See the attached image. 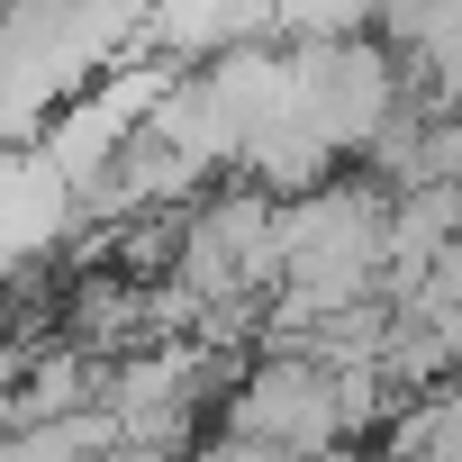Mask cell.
<instances>
[{
    "label": "cell",
    "instance_id": "cell-3",
    "mask_svg": "<svg viewBox=\"0 0 462 462\" xmlns=\"http://www.w3.org/2000/svg\"><path fill=\"white\" fill-rule=\"evenodd\" d=\"M426 291H435V300H462V236L444 245V263H435V282H426Z\"/></svg>",
    "mask_w": 462,
    "mask_h": 462
},
{
    "label": "cell",
    "instance_id": "cell-4",
    "mask_svg": "<svg viewBox=\"0 0 462 462\" xmlns=\"http://www.w3.org/2000/svg\"><path fill=\"white\" fill-rule=\"evenodd\" d=\"M300 462H363V453H336V444H327V453H300Z\"/></svg>",
    "mask_w": 462,
    "mask_h": 462
},
{
    "label": "cell",
    "instance_id": "cell-1",
    "mask_svg": "<svg viewBox=\"0 0 462 462\" xmlns=\"http://www.w3.org/2000/svg\"><path fill=\"white\" fill-rule=\"evenodd\" d=\"M226 435L263 444L273 462H300V453H327L345 435V408H336V372L318 354H263L236 390H226Z\"/></svg>",
    "mask_w": 462,
    "mask_h": 462
},
{
    "label": "cell",
    "instance_id": "cell-2",
    "mask_svg": "<svg viewBox=\"0 0 462 462\" xmlns=\"http://www.w3.org/2000/svg\"><path fill=\"white\" fill-rule=\"evenodd\" d=\"M417 181H462V109L453 100H435L426 127H417V154H408L399 190H417Z\"/></svg>",
    "mask_w": 462,
    "mask_h": 462
}]
</instances>
